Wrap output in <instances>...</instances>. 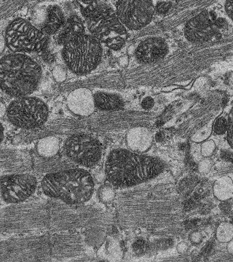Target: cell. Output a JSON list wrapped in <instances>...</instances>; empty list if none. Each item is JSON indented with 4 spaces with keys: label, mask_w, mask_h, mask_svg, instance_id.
<instances>
[{
    "label": "cell",
    "mask_w": 233,
    "mask_h": 262,
    "mask_svg": "<svg viewBox=\"0 0 233 262\" xmlns=\"http://www.w3.org/2000/svg\"><path fill=\"white\" fill-rule=\"evenodd\" d=\"M163 169L158 160L127 150L112 151L106 163V173L114 185L130 186L154 177Z\"/></svg>",
    "instance_id": "1"
},
{
    "label": "cell",
    "mask_w": 233,
    "mask_h": 262,
    "mask_svg": "<svg viewBox=\"0 0 233 262\" xmlns=\"http://www.w3.org/2000/svg\"><path fill=\"white\" fill-rule=\"evenodd\" d=\"M41 75L40 66L22 53H12L0 59V88L8 95L19 98L32 94Z\"/></svg>",
    "instance_id": "2"
},
{
    "label": "cell",
    "mask_w": 233,
    "mask_h": 262,
    "mask_svg": "<svg viewBox=\"0 0 233 262\" xmlns=\"http://www.w3.org/2000/svg\"><path fill=\"white\" fill-rule=\"evenodd\" d=\"M42 186L47 195L71 204L86 202L94 190L91 176L78 169L49 174L43 179Z\"/></svg>",
    "instance_id": "3"
},
{
    "label": "cell",
    "mask_w": 233,
    "mask_h": 262,
    "mask_svg": "<svg viewBox=\"0 0 233 262\" xmlns=\"http://www.w3.org/2000/svg\"><path fill=\"white\" fill-rule=\"evenodd\" d=\"M102 55L101 43L92 35L82 34L63 45L65 63L79 75L93 71L99 64Z\"/></svg>",
    "instance_id": "4"
},
{
    "label": "cell",
    "mask_w": 233,
    "mask_h": 262,
    "mask_svg": "<svg viewBox=\"0 0 233 262\" xmlns=\"http://www.w3.org/2000/svg\"><path fill=\"white\" fill-rule=\"evenodd\" d=\"M87 23L92 36L108 48L119 50L126 43L128 38L126 28L111 8L102 6L99 13L87 20Z\"/></svg>",
    "instance_id": "5"
},
{
    "label": "cell",
    "mask_w": 233,
    "mask_h": 262,
    "mask_svg": "<svg viewBox=\"0 0 233 262\" xmlns=\"http://www.w3.org/2000/svg\"><path fill=\"white\" fill-rule=\"evenodd\" d=\"M5 41L14 53L41 52L46 49L48 38L28 20L16 18L6 29Z\"/></svg>",
    "instance_id": "6"
},
{
    "label": "cell",
    "mask_w": 233,
    "mask_h": 262,
    "mask_svg": "<svg viewBox=\"0 0 233 262\" xmlns=\"http://www.w3.org/2000/svg\"><path fill=\"white\" fill-rule=\"evenodd\" d=\"M228 28L226 17L214 10H205L187 23L185 35L192 42H204L222 36Z\"/></svg>",
    "instance_id": "7"
},
{
    "label": "cell",
    "mask_w": 233,
    "mask_h": 262,
    "mask_svg": "<svg viewBox=\"0 0 233 262\" xmlns=\"http://www.w3.org/2000/svg\"><path fill=\"white\" fill-rule=\"evenodd\" d=\"M48 108L44 102L36 97L22 96L10 103L7 116L14 126L30 129L44 124L48 117Z\"/></svg>",
    "instance_id": "8"
},
{
    "label": "cell",
    "mask_w": 233,
    "mask_h": 262,
    "mask_svg": "<svg viewBox=\"0 0 233 262\" xmlns=\"http://www.w3.org/2000/svg\"><path fill=\"white\" fill-rule=\"evenodd\" d=\"M155 11L153 0H118L116 14L126 28L137 30L151 22Z\"/></svg>",
    "instance_id": "9"
},
{
    "label": "cell",
    "mask_w": 233,
    "mask_h": 262,
    "mask_svg": "<svg viewBox=\"0 0 233 262\" xmlns=\"http://www.w3.org/2000/svg\"><path fill=\"white\" fill-rule=\"evenodd\" d=\"M65 147L67 156L81 165H95L101 157L99 143L87 135H78L69 137L65 142Z\"/></svg>",
    "instance_id": "10"
},
{
    "label": "cell",
    "mask_w": 233,
    "mask_h": 262,
    "mask_svg": "<svg viewBox=\"0 0 233 262\" xmlns=\"http://www.w3.org/2000/svg\"><path fill=\"white\" fill-rule=\"evenodd\" d=\"M36 186V178L27 174L7 176L0 180L2 198L9 203L26 200L34 192Z\"/></svg>",
    "instance_id": "11"
},
{
    "label": "cell",
    "mask_w": 233,
    "mask_h": 262,
    "mask_svg": "<svg viewBox=\"0 0 233 262\" xmlns=\"http://www.w3.org/2000/svg\"><path fill=\"white\" fill-rule=\"evenodd\" d=\"M167 52L168 47L165 40L159 38H151L141 42L135 55L140 62L149 63L160 60Z\"/></svg>",
    "instance_id": "12"
},
{
    "label": "cell",
    "mask_w": 233,
    "mask_h": 262,
    "mask_svg": "<svg viewBox=\"0 0 233 262\" xmlns=\"http://www.w3.org/2000/svg\"><path fill=\"white\" fill-rule=\"evenodd\" d=\"M57 36L59 44L64 45L76 37L84 34L85 26L83 20L77 16H71L61 27Z\"/></svg>",
    "instance_id": "13"
},
{
    "label": "cell",
    "mask_w": 233,
    "mask_h": 262,
    "mask_svg": "<svg viewBox=\"0 0 233 262\" xmlns=\"http://www.w3.org/2000/svg\"><path fill=\"white\" fill-rule=\"evenodd\" d=\"M64 23V16L60 8L57 6H52L48 10L42 32L46 35L54 34L60 30Z\"/></svg>",
    "instance_id": "14"
},
{
    "label": "cell",
    "mask_w": 233,
    "mask_h": 262,
    "mask_svg": "<svg viewBox=\"0 0 233 262\" xmlns=\"http://www.w3.org/2000/svg\"><path fill=\"white\" fill-rule=\"evenodd\" d=\"M214 196L221 202L230 200L233 195V180L228 176H222L215 181L213 186Z\"/></svg>",
    "instance_id": "15"
},
{
    "label": "cell",
    "mask_w": 233,
    "mask_h": 262,
    "mask_svg": "<svg viewBox=\"0 0 233 262\" xmlns=\"http://www.w3.org/2000/svg\"><path fill=\"white\" fill-rule=\"evenodd\" d=\"M94 101L99 110L110 111L122 108L123 102L119 96L103 92H98L94 95Z\"/></svg>",
    "instance_id": "16"
},
{
    "label": "cell",
    "mask_w": 233,
    "mask_h": 262,
    "mask_svg": "<svg viewBox=\"0 0 233 262\" xmlns=\"http://www.w3.org/2000/svg\"><path fill=\"white\" fill-rule=\"evenodd\" d=\"M76 2L82 15L87 20L95 17L102 8L97 0H76Z\"/></svg>",
    "instance_id": "17"
},
{
    "label": "cell",
    "mask_w": 233,
    "mask_h": 262,
    "mask_svg": "<svg viewBox=\"0 0 233 262\" xmlns=\"http://www.w3.org/2000/svg\"><path fill=\"white\" fill-rule=\"evenodd\" d=\"M58 141L53 137L42 139L38 143V151L43 157H51L58 150Z\"/></svg>",
    "instance_id": "18"
},
{
    "label": "cell",
    "mask_w": 233,
    "mask_h": 262,
    "mask_svg": "<svg viewBox=\"0 0 233 262\" xmlns=\"http://www.w3.org/2000/svg\"><path fill=\"white\" fill-rule=\"evenodd\" d=\"M216 239L221 243H228L233 239V224L224 222L219 225L216 232Z\"/></svg>",
    "instance_id": "19"
},
{
    "label": "cell",
    "mask_w": 233,
    "mask_h": 262,
    "mask_svg": "<svg viewBox=\"0 0 233 262\" xmlns=\"http://www.w3.org/2000/svg\"><path fill=\"white\" fill-rule=\"evenodd\" d=\"M227 128L228 120L224 118H219L214 122L212 130L216 135H223L226 133Z\"/></svg>",
    "instance_id": "20"
},
{
    "label": "cell",
    "mask_w": 233,
    "mask_h": 262,
    "mask_svg": "<svg viewBox=\"0 0 233 262\" xmlns=\"http://www.w3.org/2000/svg\"><path fill=\"white\" fill-rule=\"evenodd\" d=\"M216 143L214 141H204L201 145V155L204 158L211 157L216 150Z\"/></svg>",
    "instance_id": "21"
},
{
    "label": "cell",
    "mask_w": 233,
    "mask_h": 262,
    "mask_svg": "<svg viewBox=\"0 0 233 262\" xmlns=\"http://www.w3.org/2000/svg\"><path fill=\"white\" fill-rule=\"evenodd\" d=\"M228 128H227V140L230 146L233 149V106L229 113L228 118Z\"/></svg>",
    "instance_id": "22"
},
{
    "label": "cell",
    "mask_w": 233,
    "mask_h": 262,
    "mask_svg": "<svg viewBox=\"0 0 233 262\" xmlns=\"http://www.w3.org/2000/svg\"><path fill=\"white\" fill-rule=\"evenodd\" d=\"M212 128H204L202 130H200L199 132L196 133L193 137H192V140L195 141L196 143L203 142L206 139L209 137L211 133H212Z\"/></svg>",
    "instance_id": "23"
},
{
    "label": "cell",
    "mask_w": 233,
    "mask_h": 262,
    "mask_svg": "<svg viewBox=\"0 0 233 262\" xmlns=\"http://www.w3.org/2000/svg\"><path fill=\"white\" fill-rule=\"evenodd\" d=\"M148 249V245L146 242L143 241V239H138L135 242L134 245H133V249L135 253L138 254V255H142L147 251Z\"/></svg>",
    "instance_id": "24"
},
{
    "label": "cell",
    "mask_w": 233,
    "mask_h": 262,
    "mask_svg": "<svg viewBox=\"0 0 233 262\" xmlns=\"http://www.w3.org/2000/svg\"><path fill=\"white\" fill-rule=\"evenodd\" d=\"M173 3L171 2H158L155 6V11L159 14H165L171 9Z\"/></svg>",
    "instance_id": "25"
},
{
    "label": "cell",
    "mask_w": 233,
    "mask_h": 262,
    "mask_svg": "<svg viewBox=\"0 0 233 262\" xmlns=\"http://www.w3.org/2000/svg\"><path fill=\"white\" fill-rule=\"evenodd\" d=\"M100 196H101V198L104 202H110L114 196L113 190H112L110 188H103L101 190V191H100Z\"/></svg>",
    "instance_id": "26"
},
{
    "label": "cell",
    "mask_w": 233,
    "mask_h": 262,
    "mask_svg": "<svg viewBox=\"0 0 233 262\" xmlns=\"http://www.w3.org/2000/svg\"><path fill=\"white\" fill-rule=\"evenodd\" d=\"M212 167V163L210 159H204L198 164V170L200 173H206L210 171Z\"/></svg>",
    "instance_id": "27"
},
{
    "label": "cell",
    "mask_w": 233,
    "mask_h": 262,
    "mask_svg": "<svg viewBox=\"0 0 233 262\" xmlns=\"http://www.w3.org/2000/svg\"><path fill=\"white\" fill-rule=\"evenodd\" d=\"M224 8L226 15L233 21V0H226Z\"/></svg>",
    "instance_id": "28"
},
{
    "label": "cell",
    "mask_w": 233,
    "mask_h": 262,
    "mask_svg": "<svg viewBox=\"0 0 233 262\" xmlns=\"http://www.w3.org/2000/svg\"><path fill=\"white\" fill-rule=\"evenodd\" d=\"M190 239L194 245H198V244H200L202 242V233H200V231H194V232L192 233L191 235H190Z\"/></svg>",
    "instance_id": "29"
},
{
    "label": "cell",
    "mask_w": 233,
    "mask_h": 262,
    "mask_svg": "<svg viewBox=\"0 0 233 262\" xmlns=\"http://www.w3.org/2000/svg\"><path fill=\"white\" fill-rule=\"evenodd\" d=\"M153 104H154V100L151 97L144 98L142 102L143 107L145 108V110H150V108L153 107Z\"/></svg>",
    "instance_id": "30"
},
{
    "label": "cell",
    "mask_w": 233,
    "mask_h": 262,
    "mask_svg": "<svg viewBox=\"0 0 233 262\" xmlns=\"http://www.w3.org/2000/svg\"><path fill=\"white\" fill-rule=\"evenodd\" d=\"M188 245L187 243H181L178 245L177 250L180 253H185L188 251Z\"/></svg>",
    "instance_id": "31"
},
{
    "label": "cell",
    "mask_w": 233,
    "mask_h": 262,
    "mask_svg": "<svg viewBox=\"0 0 233 262\" xmlns=\"http://www.w3.org/2000/svg\"><path fill=\"white\" fill-rule=\"evenodd\" d=\"M222 158L227 160V161H230L231 159H233V156L231 155L230 152H228V151H222Z\"/></svg>",
    "instance_id": "32"
},
{
    "label": "cell",
    "mask_w": 233,
    "mask_h": 262,
    "mask_svg": "<svg viewBox=\"0 0 233 262\" xmlns=\"http://www.w3.org/2000/svg\"><path fill=\"white\" fill-rule=\"evenodd\" d=\"M6 41L5 38L0 34V54L3 52L4 47H5Z\"/></svg>",
    "instance_id": "33"
},
{
    "label": "cell",
    "mask_w": 233,
    "mask_h": 262,
    "mask_svg": "<svg viewBox=\"0 0 233 262\" xmlns=\"http://www.w3.org/2000/svg\"><path fill=\"white\" fill-rule=\"evenodd\" d=\"M227 251L233 255V239L228 242V245H227Z\"/></svg>",
    "instance_id": "34"
},
{
    "label": "cell",
    "mask_w": 233,
    "mask_h": 262,
    "mask_svg": "<svg viewBox=\"0 0 233 262\" xmlns=\"http://www.w3.org/2000/svg\"><path fill=\"white\" fill-rule=\"evenodd\" d=\"M6 112V106L3 103L0 102V118L4 116Z\"/></svg>",
    "instance_id": "35"
},
{
    "label": "cell",
    "mask_w": 233,
    "mask_h": 262,
    "mask_svg": "<svg viewBox=\"0 0 233 262\" xmlns=\"http://www.w3.org/2000/svg\"><path fill=\"white\" fill-rule=\"evenodd\" d=\"M4 137V128L2 125L0 124V142H1Z\"/></svg>",
    "instance_id": "36"
},
{
    "label": "cell",
    "mask_w": 233,
    "mask_h": 262,
    "mask_svg": "<svg viewBox=\"0 0 233 262\" xmlns=\"http://www.w3.org/2000/svg\"><path fill=\"white\" fill-rule=\"evenodd\" d=\"M153 1H154V0H153ZM161 1L171 2H172V3H173V2H175V3H176V2H179L180 0H159V2H161Z\"/></svg>",
    "instance_id": "37"
},
{
    "label": "cell",
    "mask_w": 233,
    "mask_h": 262,
    "mask_svg": "<svg viewBox=\"0 0 233 262\" xmlns=\"http://www.w3.org/2000/svg\"><path fill=\"white\" fill-rule=\"evenodd\" d=\"M0 193H1V189H0Z\"/></svg>",
    "instance_id": "38"
},
{
    "label": "cell",
    "mask_w": 233,
    "mask_h": 262,
    "mask_svg": "<svg viewBox=\"0 0 233 262\" xmlns=\"http://www.w3.org/2000/svg\"><path fill=\"white\" fill-rule=\"evenodd\" d=\"M232 224H233V219H232Z\"/></svg>",
    "instance_id": "39"
}]
</instances>
